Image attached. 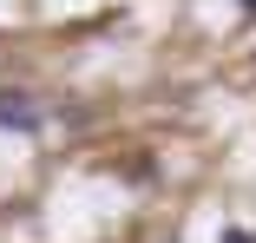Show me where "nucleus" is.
Listing matches in <instances>:
<instances>
[{"mask_svg":"<svg viewBox=\"0 0 256 243\" xmlns=\"http://www.w3.org/2000/svg\"><path fill=\"white\" fill-rule=\"evenodd\" d=\"M46 125V106L33 99V92H20V86H0V132H20V138H33Z\"/></svg>","mask_w":256,"mask_h":243,"instance_id":"1","label":"nucleus"},{"mask_svg":"<svg viewBox=\"0 0 256 243\" xmlns=\"http://www.w3.org/2000/svg\"><path fill=\"white\" fill-rule=\"evenodd\" d=\"M224 243H256V236H250V230H236V224H230V230H224Z\"/></svg>","mask_w":256,"mask_h":243,"instance_id":"2","label":"nucleus"},{"mask_svg":"<svg viewBox=\"0 0 256 243\" xmlns=\"http://www.w3.org/2000/svg\"><path fill=\"white\" fill-rule=\"evenodd\" d=\"M236 14H243V20H256V0H236Z\"/></svg>","mask_w":256,"mask_h":243,"instance_id":"3","label":"nucleus"}]
</instances>
